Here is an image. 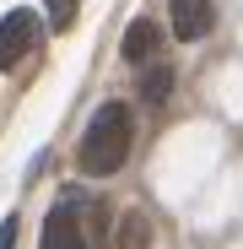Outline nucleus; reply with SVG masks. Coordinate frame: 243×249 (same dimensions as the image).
<instances>
[{
	"instance_id": "nucleus-4",
	"label": "nucleus",
	"mask_w": 243,
	"mask_h": 249,
	"mask_svg": "<svg viewBox=\"0 0 243 249\" xmlns=\"http://www.w3.org/2000/svg\"><path fill=\"white\" fill-rule=\"evenodd\" d=\"M157 49H162V27H157L151 17H141V22L125 27V44H119V54H125L130 65H151Z\"/></svg>"
},
{
	"instance_id": "nucleus-2",
	"label": "nucleus",
	"mask_w": 243,
	"mask_h": 249,
	"mask_svg": "<svg viewBox=\"0 0 243 249\" xmlns=\"http://www.w3.org/2000/svg\"><path fill=\"white\" fill-rule=\"evenodd\" d=\"M32 44H38V17L27 6H16V11L0 17V71H11Z\"/></svg>"
},
{
	"instance_id": "nucleus-1",
	"label": "nucleus",
	"mask_w": 243,
	"mask_h": 249,
	"mask_svg": "<svg viewBox=\"0 0 243 249\" xmlns=\"http://www.w3.org/2000/svg\"><path fill=\"white\" fill-rule=\"evenodd\" d=\"M130 141H135V114L125 103H103L92 114V124L81 130V146H76V168L87 179H108L125 168L130 157Z\"/></svg>"
},
{
	"instance_id": "nucleus-9",
	"label": "nucleus",
	"mask_w": 243,
	"mask_h": 249,
	"mask_svg": "<svg viewBox=\"0 0 243 249\" xmlns=\"http://www.w3.org/2000/svg\"><path fill=\"white\" fill-rule=\"evenodd\" d=\"M0 249H16V217L0 222Z\"/></svg>"
},
{
	"instance_id": "nucleus-8",
	"label": "nucleus",
	"mask_w": 243,
	"mask_h": 249,
	"mask_svg": "<svg viewBox=\"0 0 243 249\" xmlns=\"http://www.w3.org/2000/svg\"><path fill=\"white\" fill-rule=\"evenodd\" d=\"M44 6H49V22L65 33V27L76 22V6H81V0H44Z\"/></svg>"
},
{
	"instance_id": "nucleus-3",
	"label": "nucleus",
	"mask_w": 243,
	"mask_h": 249,
	"mask_svg": "<svg viewBox=\"0 0 243 249\" xmlns=\"http://www.w3.org/2000/svg\"><path fill=\"white\" fill-rule=\"evenodd\" d=\"M38 249H87V233H81V212L70 200H60L54 212H49V222H44V244Z\"/></svg>"
},
{
	"instance_id": "nucleus-5",
	"label": "nucleus",
	"mask_w": 243,
	"mask_h": 249,
	"mask_svg": "<svg viewBox=\"0 0 243 249\" xmlns=\"http://www.w3.org/2000/svg\"><path fill=\"white\" fill-rule=\"evenodd\" d=\"M168 11H173V33L184 44L211 33V0H168Z\"/></svg>"
},
{
	"instance_id": "nucleus-7",
	"label": "nucleus",
	"mask_w": 243,
	"mask_h": 249,
	"mask_svg": "<svg viewBox=\"0 0 243 249\" xmlns=\"http://www.w3.org/2000/svg\"><path fill=\"white\" fill-rule=\"evenodd\" d=\"M168 92H173V71H168V65H151V71L141 76V98H146V103H168Z\"/></svg>"
},
{
	"instance_id": "nucleus-6",
	"label": "nucleus",
	"mask_w": 243,
	"mask_h": 249,
	"mask_svg": "<svg viewBox=\"0 0 243 249\" xmlns=\"http://www.w3.org/2000/svg\"><path fill=\"white\" fill-rule=\"evenodd\" d=\"M119 249H151V228H146V217L141 212H125L119 217V238H113Z\"/></svg>"
}]
</instances>
